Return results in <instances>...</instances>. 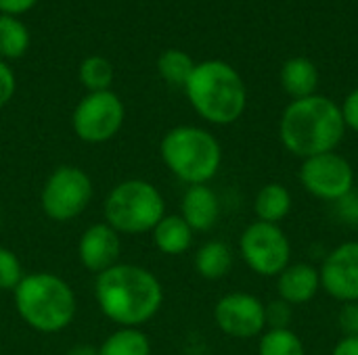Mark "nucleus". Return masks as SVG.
I'll return each mask as SVG.
<instances>
[{"mask_svg": "<svg viewBox=\"0 0 358 355\" xmlns=\"http://www.w3.org/2000/svg\"><path fill=\"white\" fill-rule=\"evenodd\" d=\"M239 253L245 266L264 278H277L292 264V243L279 224L252 222L239 239Z\"/></svg>", "mask_w": 358, "mask_h": 355, "instance_id": "obj_8", "label": "nucleus"}, {"mask_svg": "<svg viewBox=\"0 0 358 355\" xmlns=\"http://www.w3.org/2000/svg\"><path fill=\"white\" fill-rule=\"evenodd\" d=\"M281 86L292 96V100H300L317 94L319 86V69L306 56H294L285 61L281 69Z\"/></svg>", "mask_w": 358, "mask_h": 355, "instance_id": "obj_16", "label": "nucleus"}, {"mask_svg": "<svg viewBox=\"0 0 358 355\" xmlns=\"http://www.w3.org/2000/svg\"><path fill=\"white\" fill-rule=\"evenodd\" d=\"M120 253H122L120 234L107 222L88 226L80 236L78 243L80 264L96 276L120 264Z\"/></svg>", "mask_w": 358, "mask_h": 355, "instance_id": "obj_13", "label": "nucleus"}, {"mask_svg": "<svg viewBox=\"0 0 358 355\" xmlns=\"http://www.w3.org/2000/svg\"><path fill=\"white\" fill-rule=\"evenodd\" d=\"M65 355H99V347L80 343V345H73L71 349H67V354Z\"/></svg>", "mask_w": 358, "mask_h": 355, "instance_id": "obj_33", "label": "nucleus"}, {"mask_svg": "<svg viewBox=\"0 0 358 355\" xmlns=\"http://www.w3.org/2000/svg\"><path fill=\"white\" fill-rule=\"evenodd\" d=\"M126 109L122 98L111 92H88L73 109L71 126L80 140L101 144L111 140L124 126Z\"/></svg>", "mask_w": 358, "mask_h": 355, "instance_id": "obj_9", "label": "nucleus"}, {"mask_svg": "<svg viewBox=\"0 0 358 355\" xmlns=\"http://www.w3.org/2000/svg\"><path fill=\"white\" fill-rule=\"evenodd\" d=\"M92 201V180L76 165L57 167L44 182L40 192V205L46 218L52 222H71L84 213Z\"/></svg>", "mask_w": 358, "mask_h": 355, "instance_id": "obj_7", "label": "nucleus"}, {"mask_svg": "<svg viewBox=\"0 0 358 355\" xmlns=\"http://www.w3.org/2000/svg\"><path fill=\"white\" fill-rule=\"evenodd\" d=\"M233 268V251L222 241H208L195 253V270L206 280H220Z\"/></svg>", "mask_w": 358, "mask_h": 355, "instance_id": "obj_19", "label": "nucleus"}, {"mask_svg": "<svg viewBox=\"0 0 358 355\" xmlns=\"http://www.w3.org/2000/svg\"><path fill=\"white\" fill-rule=\"evenodd\" d=\"M151 232L155 247L166 255H182L193 243V230L182 216H164Z\"/></svg>", "mask_w": 358, "mask_h": 355, "instance_id": "obj_17", "label": "nucleus"}, {"mask_svg": "<svg viewBox=\"0 0 358 355\" xmlns=\"http://www.w3.org/2000/svg\"><path fill=\"white\" fill-rule=\"evenodd\" d=\"M15 308L21 320L38 333H59L76 316V295L57 274L34 272L23 276L13 291Z\"/></svg>", "mask_w": 358, "mask_h": 355, "instance_id": "obj_4", "label": "nucleus"}, {"mask_svg": "<svg viewBox=\"0 0 358 355\" xmlns=\"http://www.w3.org/2000/svg\"><path fill=\"white\" fill-rule=\"evenodd\" d=\"M292 211V192L281 182L264 184L254 199V213L260 222L279 224Z\"/></svg>", "mask_w": 358, "mask_h": 355, "instance_id": "obj_18", "label": "nucleus"}, {"mask_svg": "<svg viewBox=\"0 0 358 355\" xmlns=\"http://www.w3.org/2000/svg\"><path fill=\"white\" fill-rule=\"evenodd\" d=\"M321 291V274L313 264H289L277 276V295L292 308L310 303Z\"/></svg>", "mask_w": 358, "mask_h": 355, "instance_id": "obj_14", "label": "nucleus"}, {"mask_svg": "<svg viewBox=\"0 0 358 355\" xmlns=\"http://www.w3.org/2000/svg\"><path fill=\"white\" fill-rule=\"evenodd\" d=\"M180 216L193 232H208L218 224L220 201L208 184L189 186L180 201Z\"/></svg>", "mask_w": 358, "mask_h": 355, "instance_id": "obj_15", "label": "nucleus"}, {"mask_svg": "<svg viewBox=\"0 0 358 355\" xmlns=\"http://www.w3.org/2000/svg\"><path fill=\"white\" fill-rule=\"evenodd\" d=\"M15 88H17V80L13 69L4 61H0V109L13 98Z\"/></svg>", "mask_w": 358, "mask_h": 355, "instance_id": "obj_29", "label": "nucleus"}, {"mask_svg": "<svg viewBox=\"0 0 358 355\" xmlns=\"http://www.w3.org/2000/svg\"><path fill=\"white\" fill-rule=\"evenodd\" d=\"M321 289L340 303L358 301V241H346L323 259Z\"/></svg>", "mask_w": 358, "mask_h": 355, "instance_id": "obj_12", "label": "nucleus"}, {"mask_svg": "<svg viewBox=\"0 0 358 355\" xmlns=\"http://www.w3.org/2000/svg\"><path fill=\"white\" fill-rule=\"evenodd\" d=\"M164 216L166 201L147 180H124L105 199V222L117 234L151 232Z\"/></svg>", "mask_w": 358, "mask_h": 355, "instance_id": "obj_6", "label": "nucleus"}, {"mask_svg": "<svg viewBox=\"0 0 358 355\" xmlns=\"http://www.w3.org/2000/svg\"><path fill=\"white\" fill-rule=\"evenodd\" d=\"M340 109H342V117H344L346 130L350 128L352 132H357L358 134V88H355V90L344 98V105H342Z\"/></svg>", "mask_w": 358, "mask_h": 355, "instance_id": "obj_30", "label": "nucleus"}, {"mask_svg": "<svg viewBox=\"0 0 358 355\" xmlns=\"http://www.w3.org/2000/svg\"><path fill=\"white\" fill-rule=\"evenodd\" d=\"M264 312H266V328H289L292 312H294L289 303L275 299L271 303H264Z\"/></svg>", "mask_w": 358, "mask_h": 355, "instance_id": "obj_26", "label": "nucleus"}, {"mask_svg": "<svg viewBox=\"0 0 358 355\" xmlns=\"http://www.w3.org/2000/svg\"><path fill=\"white\" fill-rule=\"evenodd\" d=\"M331 355H358V337H344L338 341Z\"/></svg>", "mask_w": 358, "mask_h": 355, "instance_id": "obj_32", "label": "nucleus"}, {"mask_svg": "<svg viewBox=\"0 0 358 355\" xmlns=\"http://www.w3.org/2000/svg\"><path fill=\"white\" fill-rule=\"evenodd\" d=\"M300 184L315 199L336 203L355 190V167L338 151L315 155L302 161Z\"/></svg>", "mask_w": 358, "mask_h": 355, "instance_id": "obj_10", "label": "nucleus"}, {"mask_svg": "<svg viewBox=\"0 0 358 355\" xmlns=\"http://www.w3.org/2000/svg\"><path fill=\"white\" fill-rule=\"evenodd\" d=\"M21 280L23 268L19 257L10 249L0 247V291H15Z\"/></svg>", "mask_w": 358, "mask_h": 355, "instance_id": "obj_25", "label": "nucleus"}, {"mask_svg": "<svg viewBox=\"0 0 358 355\" xmlns=\"http://www.w3.org/2000/svg\"><path fill=\"white\" fill-rule=\"evenodd\" d=\"M29 48V31L19 17L0 15V56L21 59Z\"/></svg>", "mask_w": 358, "mask_h": 355, "instance_id": "obj_21", "label": "nucleus"}, {"mask_svg": "<svg viewBox=\"0 0 358 355\" xmlns=\"http://www.w3.org/2000/svg\"><path fill=\"white\" fill-rule=\"evenodd\" d=\"M159 155L166 167L189 186L208 184L222 163L220 142L212 132L197 126H176L166 132Z\"/></svg>", "mask_w": 358, "mask_h": 355, "instance_id": "obj_5", "label": "nucleus"}, {"mask_svg": "<svg viewBox=\"0 0 358 355\" xmlns=\"http://www.w3.org/2000/svg\"><path fill=\"white\" fill-rule=\"evenodd\" d=\"M216 326L231 339H254L266 331L264 303L252 293H227L214 308Z\"/></svg>", "mask_w": 358, "mask_h": 355, "instance_id": "obj_11", "label": "nucleus"}, {"mask_svg": "<svg viewBox=\"0 0 358 355\" xmlns=\"http://www.w3.org/2000/svg\"><path fill=\"white\" fill-rule=\"evenodd\" d=\"M336 209H338V216H340L346 224L358 226V192L357 190H350L346 197H342L340 201H336Z\"/></svg>", "mask_w": 358, "mask_h": 355, "instance_id": "obj_27", "label": "nucleus"}, {"mask_svg": "<svg viewBox=\"0 0 358 355\" xmlns=\"http://www.w3.org/2000/svg\"><path fill=\"white\" fill-rule=\"evenodd\" d=\"M99 355H151V341L141 328H120L103 341Z\"/></svg>", "mask_w": 358, "mask_h": 355, "instance_id": "obj_20", "label": "nucleus"}, {"mask_svg": "<svg viewBox=\"0 0 358 355\" xmlns=\"http://www.w3.org/2000/svg\"><path fill=\"white\" fill-rule=\"evenodd\" d=\"M258 355H306V349L292 328H266L260 335Z\"/></svg>", "mask_w": 358, "mask_h": 355, "instance_id": "obj_22", "label": "nucleus"}, {"mask_svg": "<svg viewBox=\"0 0 358 355\" xmlns=\"http://www.w3.org/2000/svg\"><path fill=\"white\" fill-rule=\"evenodd\" d=\"M185 92L197 115L216 126L235 123L248 105L243 77L235 67L218 59L197 63L185 84Z\"/></svg>", "mask_w": 358, "mask_h": 355, "instance_id": "obj_3", "label": "nucleus"}, {"mask_svg": "<svg viewBox=\"0 0 358 355\" xmlns=\"http://www.w3.org/2000/svg\"><path fill=\"white\" fill-rule=\"evenodd\" d=\"M38 0H0V15H13L19 17L36 6Z\"/></svg>", "mask_w": 358, "mask_h": 355, "instance_id": "obj_31", "label": "nucleus"}, {"mask_svg": "<svg viewBox=\"0 0 358 355\" xmlns=\"http://www.w3.org/2000/svg\"><path fill=\"white\" fill-rule=\"evenodd\" d=\"M78 77H80V84L88 92L109 90L111 88V82H113V65L105 56H101V54L86 56L80 63Z\"/></svg>", "mask_w": 358, "mask_h": 355, "instance_id": "obj_24", "label": "nucleus"}, {"mask_svg": "<svg viewBox=\"0 0 358 355\" xmlns=\"http://www.w3.org/2000/svg\"><path fill=\"white\" fill-rule=\"evenodd\" d=\"M193 69H195L193 59L185 50H178V48H168L157 59V71H159L162 80L172 84V86L185 88Z\"/></svg>", "mask_w": 358, "mask_h": 355, "instance_id": "obj_23", "label": "nucleus"}, {"mask_svg": "<svg viewBox=\"0 0 358 355\" xmlns=\"http://www.w3.org/2000/svg\"><path fill=\"white\" fill-rule=\"evenodd\" d=\"M101 312L122 328L147 324L164 303V289L155 274L143 266L115 264L101 272L94 282Z\"/></svg>", "mask_w": 358, "mask_h": 355, "instance_id": "obj_1", "label": "nucleus"}, {"mask_svg": "<svg viewBox=\"0 0 358 355\" xmlns=\"http://www.w3.org/2000/svg\"><path fill=\"white\" fill-rule=\"evenodd\" d=\"M340 328L348 337H358V301L344 303L340 312Z\"/></svg>", "mask_w": 358, "mask_h": 355, "instance_id": "obj_28", "label": "nucleus"}, {"mask_svg": "<svg viewBox=\"0 0 358 355\" xmlns=\"http://www.w3.org/2000/svg\"><path fill=\"white\" fill-rule=\"evenodd\" d=\"M344 134L346 123L340 105L321 94L292 100L279 121L283 146L302 161L336 151Z\"/></svg>", "mask_w": 358, "mask_h": 355, "instance_id": "obj_2", "label": "nucleus"}]
</instances>
